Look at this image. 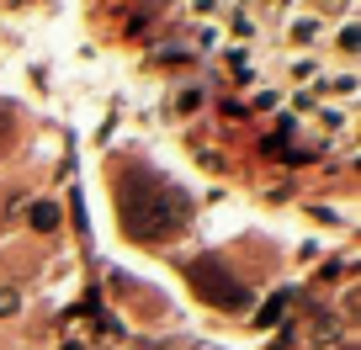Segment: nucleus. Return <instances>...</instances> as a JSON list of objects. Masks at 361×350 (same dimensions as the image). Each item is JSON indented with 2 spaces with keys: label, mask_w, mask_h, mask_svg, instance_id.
<instances>
[{
  "label": "nucleus",
  "mask_w": 361,
  "mask_h": 350,
  "mask_svg": "<svg viewBox=\"0 0 361 350\" xmlns=\"http://www.w3.org/2000/svg\"><path fill=\"white\" fill-rule=\"evenodd\" d=\"M271 6H287V0H271Z\"/></svg>",
  "instance_id": "12"
},
{
  "label": "nucleus",
  "mask_w": 361,
  "mask_h": 350,
  "mask_svg": "<svg viewBox=\"0 0 361 350\" xmlns=\"http://www.w3.org/2000/svg\"><path fill=\"white\" fill-rule=\"evenodd\" d=\"M319 11H324V16H345L350 0H319Z\"/></svg>",
  "instance_id": "10"
},
{
  "label": "nucleus",
  "mask_w": 361,
  "mask_h": 350,
  "mask_svg": "<svg viewBox=\"0 0 361 350\" xmlns=\"http://www.w3.org/2000/svg\"><path fill=\"white\" fill-rule=\"evenodd\" d=\"M282 308H287V292H276V303H266V308H260V324H271V318L282 313Z\"/></svg>",
  "instance_id": "9"
},
{
  "label": "nucleus",
  "mask_w": 361,
  "mask_h": 350,
  "mask_svg": "<svg viewBox=\"0 0 361 350\" xmlns=\"http://www.w3.org/2000/svg\"><path fill=\"white\" fill-rule=\"evenodd\" d=\"M176 106H180V112H192V106H202V96H197V91H180Z\"/></svg>",
  "instance_id": "11"
},
{
  "label": "nucleus",
  "mask_w": 361,
  "mask_h": 350,
  "mask_svg": "<svg viewBox=\"0 0 361 350\" xmlns=\"http://www.w3.org/2000/svg\"><path fill=\"white\" fill-rule=\"evenodd\" d=\"M186 282H192L197 297H207V303L224 308V313H245V308H250L245 282H239L218 255H192V260H186Z\"/></svg>",
  "instance_id": "2"
},
{
  "label": "nucleus",
  "mask_w": 361,
  "mask_h": 350,
  "mask_svg": "<svg viewBox=\"0 0 361 350\" xmlns=\"http://www.w3.org/2000/svg\"><path fill=\"white\" fill-rule=\"evenodd\" d=\"M319 123H324L329 133H340V127H345V112H340V106H329V101H319Z\"/></svg>",
  "instance_id": "6"
},
{
  "label": "nucleus",
  "mask_w": 361,
  "mask_h": 350,
  "mask_svg": "<svg viewBox=\"0 0 361 350\" xmlns=\"http://www.w3.org/2000/svg\"><path fill=\"white\" fill-rule=\"evenodd\" d=\"M192 218V196L154 170H133L123 181V228L133 239H170Z\"/></svg>",
  "instance_id": "1"
},
{
  "label": "nucleus",
  "mask_w": 361,
  "mask_h": 350,
  "mask_svg": "<svg viewBox=\"0 0 361 350\" xmlns=\"http://www.w3.org/2000/svg\"><path fill=\"white\" fill-rule=\"evenodd\" d=\"M319 37V16H308V22H293V43H314Z\"/></svg>",
  "instance_id": "7"
},
{
  "label": "nucleus",
  "mask_w": 361,
  "mask_h": 350,
  "mask_svg": "<svg viewBox=\"0 0 361 350\" xmlns=\"http://www.w3.org/2000/svg\"><path fill=\"white\" fill-rule=\"evenodd\" d=\"M16 308H22V297H16L11 287H0V318H6V313H16Z\"/></svg>",
  "instance_id": "8"
},
{
  "label": "nucleus",
  "mask_w": 361,
  "mask_h": 350,
  "mask_svg": "<svg viewBox=\"0 0 361 350\" xmlns=\"http://www.w3.org/2000/svg\"><path fill=\"white\" fill-rule=\"evenodd\" d=\"M356 85H361L356 75H335V80L324 85V91H329V96H345V101H350V96H356Z\"/></svg>",
  "instance_id": "5"
},
{
  "label": "nucleus",
  "mask_w": 361,
  "mask_h": 350,
  "mask_svg": "<svg viewBox=\"0 0 361 350\" xmlns=\"http://www.w3.org/2000/svg\"><path fill=\"white\" fill-rule=\"evenodd\" d=\"M335 48H340V54H361V27L345 22V27H340V37H335Z\"/></svg>",
  "instance_id": "4"
},
{
  "label": "nucleus",
  "mask_w": 361,
  "mask_h": 350,
  "mask_svg": "<svg viewBox=\"0 0 361 350\" xmlns=\"http://www.w3.org/2000/svg\"><path fill=\"white\" fill-rule=\"evenodd\" d=\"M27 218H32V228H37V234H48V228H59V207H54V202H37V207H32V213H27Z\"/></svg>",
  "instance_id": "3"
}]
</instances>
